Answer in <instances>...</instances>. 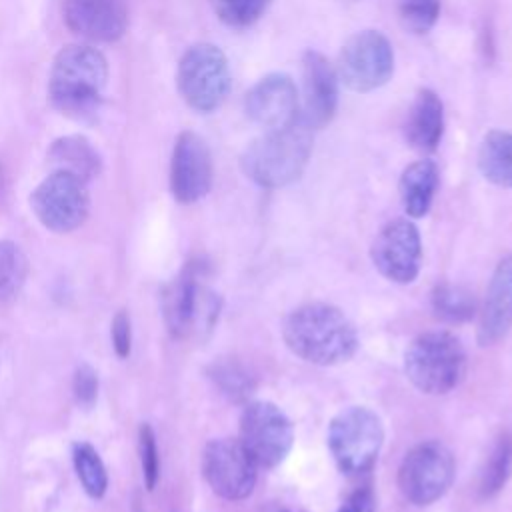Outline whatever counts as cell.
Instances as JSON below:
<instances>
[{
	"label": "cell",
	"instance_id": "cell-7",
	"mask_svg": "<svg viewBox=\"0 0 512 512\" xmlns=\"http://www.w3.org/2000/svg\"><path fill=\"white\" fill-rule=\"evenodd\" d=\"M176 86L192 110H216L230 92V68L224 52L208 42L190 46L178 62Z\"/></svg>",
	"mask_w": 512,
	"mask_h": 512
},
{
	"label": "cell",
	"instance_id": "cell-9",
	"mask_svg": "<svg viewBox=\"0 0 512 512\" xmlns=\"http://www.w3.org/2000/svg\"><path fill=\"white\" fill-rule=\"evenodd\" d=\"M238 442L258 468H274L288 456L294 428L276 404L254 400L240 414Z\"/></svg>",
	"mask_w": 512,
	"mask_h": 512
},
{
	"label": "cell",
	"instance_id": "cell-23",
	"mask_svg": "<svg viewBox=\"0 0 512 512\" xmlns=\"http://www.w3.org/2000/svg\"><path fill=\"white\" fill-rule=\"evenodd\" d=\"M512 476V432L504 430L494 446L490 456L486 458V464L480 474V496L492 498L496 496Z\"/></svg>",
	"mask_w": 512,
	"mask_h": 512
},
{
	"label": "cell",
	"instance_id": "cell-25",
	"mask_svg": "<svg viewBox=\"0 0 512 512\" xmlns=\"http://www.w3.org/2000/svg\"><path fill=\"white\" fill-rule=\"evenodd\" d=\"M72 462L84 492L94 500L102 498L108 488V472L96 448L88 442H76L72 446Z\"/></svg>",
	"mask_w": 512,
	"mask_h": 512
},
{
	"label": "cell",
	"instance_id": "cell-15",
	"mask_svg": "<svg viewBox=\"0 0 512 512\" xmlns=\"http://www.w3.org/2000/svg\"><path fill=\"white\" fill-rule=\"evenodd\" d=\"M246 116L262 126L274 130L292 124L300 118L296 84L288 74H268L260 78L244 98Z\"/></svg>",
	"mask_w": 512,
	"mask_h": 512
},
{
	"label": "cell",
	"instance_id": "cell-8",
	"mask_svg": "<svg viewBox=\"0 0 512 512\" xmlns=\"http://www.w3.org/2000/svg\"><path fill=\"white\" fill-rule=\"evenodd\" d=\"M452 480L454 456L438 440H424L412 446L398 468V488L416 506H428L442 498Z\"/></svg>",
	"mask_w": 512,
	"mask_h": 512
},
{
	"label": "cell",
	"instance_id": "cell-14",
	"mask_svg": "<svg viewBox=\"0 0 512 512\" xmlns=\"http://www.w3.org/2000/svg\"><path fill=\"white\" fill-rule=\"evenodd\" d=\"M212 156L204 138L192 130L178 134L170 158V190L176 202L194 204L212 188Z\"/></svg>",
	"mask_w": 512,
	"mask_h": 512
},
{
	"label": "cell",
	"instance_id": "cell-12",
	"mask_svg": "<svg viewBox=\"0 0 512 512\" xmlns=\"http://www.w3.org/2000/svg\"><path fill=\"white\" fill-rule=\"evenodd\" d=\"M256 464L238 440L214 438L202 452V476L224 500H244L256 484Z\"/></svg>",
	"mask_w": 512,
	"mask_h": 512
},
{
	"label": "cell",
	"instance_id": "cell-34",
	"mask_svg": "<svg viewBox=\"0 0 512 512\" xmlns=\"http://www.w3.org/2000/svg\"><path fill=\"white\" fill-rule=\"evenodd\" d=\"M4 188H6V180H4V170H2V164H0V200L4 196Z\"/></svg>",
	"mask_w": 512,
	"mask_h": 512
},
{
	"label": "cell",
	"instance_id": "cell-4",
	"mask_svg": "<svg viewBox=\"0 0 512 512\" xmlns=\"http://www.w3.org/2000/svg\"><path fill=\"white\" fill-rule=\"evenodd\" d=\"M220 306V296L202 282L198 264H188L162 292L164 324L178 340H198L210 334Z\"/></svg>",
	"mask_w": 512,
	"mask_h": 512
},
{
	"label": "cell",
	"instance_id": "cell-35",
	"mask_svg": "<svg viewBox=\"0 0 512 512\" xmlns=\"http://www.w3.org/2000/svg\"><path fill=\"white\" fill-rule=\"evenodd\" d=\"M284 512H286V510H284Z\"/></svg>",
	"mask_w": 512,
	"mask_h": 512
},
{
	"label": "cell",
	"instance_id": "cell-33",
	"mask_svg": "<svg viewBox=\"0 0 512 512\" xmlns=\"http://www.w3.org/2000/svg\"><path fill=\"white\" fill-rule=\"evenodd\" d=\"M374 510V498L370 488L356 490L342 506L338 512H372Z\"/></svg>",
	"mask_w": 512,
	"mask_h": 512
},
{
	"label": "cell",
	"instance_id": "cell-16",
	"mask_svg": "<svg viewBox=\"0 0 512 512\" xmlns=\"http://www.w3.org/2000/svg\"><path fill=\"white\" fill-rule=\"evenodd\" d=\"M336 68L318 50L302 54V112L300 118L312 128H324L338 106Z\"/></svg>",
	"mask_w": 512,
	"mask_h": 512
},
{
	"label": "cell",
	"instance_id": "cell-27",
	"mask_svg": "<svg viewBox=\"0 0 512 512\" xmlns=\"http://www.w3.org/2000/svg\"><path fill=\"white\" fill-rule=\"evenodd\" d=\"M272 0H210L218 20L230 28L252 26L270 6Z\"/></svg>",
	"mask_w": 512,
	"mask_h": 512
},
{
	"label": "cell",
	"instance_id": "cell-19",
	"mask_svg": "<svg viewBox=\"0 0 512 512\" xmlns=\"http://www.w3.org/2000/svg\"><path fill=\"white\" fill-rule=\"evenodd\" d=\"M442 132H444L442 100L430 88L418 90L404 122L406 142L414 150L432 152L440 144Z\"/></svg>",
	"mask_w": 512,
	"mask_h": 512
},
{
	"label": "cell",
	"instance_id": "cell-3",
	"mask_svg": "<svg viewBox=\"0 0 512 512\" xmlns=\"http://www.w3.org/2000/svg\"><path fill=\"white\" fill-rule=\"evenodd\" d=\"M108 80V62L90 46H64L50 70L48 96L62 114L84 118L96 112Z\"/></svg>",
	"mask_w": 512,
	"mask_h": 512
},
{
	"label": "cell",
	"instance_id": "cell-2",
	"mask_svg": "<svg viewBox=\"0 0 512 512\" xmlns=\"http://www.w3.org/2000/svg\"><path fill=\"white\" fill-rule=\"evenodd\" d=\"M312 154V128L302 120L266 130L240 156L242 172L264 188H280L300 178Z\"/></svg>",
	"mask_w": 512,
	"mask_h": 512
},
{
	"label": "cell",
	"instance_id": "cell-28",
	"mask_svg": "<svg viewBox=\"0 0 512 512\" xmlns=\"http://www.w3.org/2000/svg\"><path fill=\"white\" fill-rule=\"evenodd\" d=\"M402 26L412 34H426L438 20L440 0H396Z\"/></svg>",
	"mask_w": 512,
	"mask_h": 512
},
{
	"label": "cell",
	"instance_id": "cell-30",
	"mask_svg": "<svg viewBox=\"0 0 512 512\" xmlns=\"http://www.w3.org/2000/svg\"><path fill=\"white\" fill-rule=\"evenodd\" d=\"M138 454H140L144 484L148 490H154L160 476V458H158L156 436L150 424H142L138 430Z\"/></svg>",
	"mask_w": 512,
	"mask_h": 512
},
{
	"label": "cell",
	"instance_id": "cell-11",
	"mask_svg": "<svg viewBox=\"0 0 512 512\" xmlns=\"http://www.w3.org/2000/svg\"><path fill=\"white\" fill-rule=\"evenodd\" d=\"M40 224L52 232H72L84 224L90 210L86 182L74 174L54 170L30 196Z\"/></svg>",
	"mask_w": 512,
	"mask_h": 512
},
{
	"label": "cell",
	"instance_id": "cell-5",
	"mask_svg": "<svg viewBox=\"0 0 512 512\" xmlns=\"http://www.w3.org/2000/svg\"><path fill=\"white\" fill-rule=\"evenodd\" d=\"M404 372L420 392L432 396L448 394L466 374V350L446 330L424 332L406 348Z\"/></svg>",
	"mask_w": 512,
	"mask_h": 512
},
{
	"label": "cell",
	"instance_id": "cell-24",
	"mask_svg": "<svg viewBox=\"0 0 512 512\" xmlns=\"http://www.w3.org/2000/svg\"><path fill=\"white\" fill-rule=\"evenodd\" d=\"M432 310L438 318L452 322V324H460V322H468L474 318L476 314V298L474 292H470L464 286L458 284H450V282H442L432 290Z\"/></svg>",
	"mask_w": 512,
	"mask_h": 512
},
{
	"label": "cell",
	"instance_id": "cell-32",
	"mask_svg": "<svg viewBox=\"0 0 512 512\" xmlns=\"http://www.w3.org/2000/svg\"><path fill=\"white\" fill-rule=\"evenodd\" d=\"M110 338H112V348L118 358H128L130 348H132V324L128 312L120 310L112 318L110 324Z\"/></svg>",
	"mask_w": 512,
	"mask_h": 512
},
{
	"label": "cell",
	"instance_id": "cell-29",
	"mask_svg": "<svg viewBox=\"0 0 512 512\" xmlns=\"http://www.w3.org/2000/svg\"><path fill=\"white\" fill-rule=\"evenodd\" d=\"M210 378L232 400H244L252 394L254 382L250 374L236 362H218L210 368Z\"/></svg>",
	"mask_w": 512,
	"mask_h": 512
},
{
	"label": "cell",
	"instance_id": "cell-31",
	"mask_svg": "<svg viewBox=\"0 0 512 512\" xmlns=\"http://www.w3.org/2000/svg\"><path fill=\"white\" fill-rule=\"evenodd\" d=\"M72 392L76 404L82 408H92L98 398V374L90 364H80L74 370L72 378Z\"/></svg>",
	"mask_w": 512,
	"mask_h": 512
},
{
	"label": "cell",
	"instance_id": "cell-17",
	"mask_svg": "<svg viewBox=\"0 0 512 512\" xmlns=\"http://www.w3.org/2000/svg\"><path fill=\"white\" fill-rule=\"evenodd\" d=\"M66 26L88 40L114 42L128 26L124 0H64Z\"/></svg>",
	"mask_w": 512,
	"mask_h": 512
},
{
	"label": "cell",
	"instance_id": "cell-6",
	"mask_svg": "<svg viewBox=\"0 0 512 512\" xmlns=\"http://www.w3.org/2000/svg\"><path fill=\"white\" fill-rule=\"evenodd\" d=\"M384 444L380 416L366 406L340 410L328 426V448L340 472L354 476L368 472Z\"/></svg>",
	"mask_w": 512,
	"mask_h": 512
},
{
	"label": "cell",
	"instance_id": "cell-22",
	"mask_svg": "<svg viewBox=\"0 0 512 512\" xmlns=\"http://www.w3.org/2000/svg\"><path fill=\"white\" fill-rule=\"evenodd\" d=\"M478 168L488 182L500 188H512V132L490 130L482 138Z\"/></svg>",
	"mask_w": 512,
	"mask_h": 512
},
{
	"label": "cell",
	"instance_id": "cell-26",
	"mask_svg": "<svg viewBox=\"0 0 512 512\" xmlns=\"http://www.w3.org/2000/svg\"><path fill=\"white\" fill-rule=\"evenodd\" d=\"M28 276V258L12 240H0V302L18 294Z\"/></svg>",
	"mask_w": 512,
	"mask_h": 512
},
{
	"label": "cell",
	"instance_id": "cell-20",
	"mask_svg": "<svg viewBox=\"0 0 512 512\" xmlns=\"http://www.w3.org/2000/svg\"><path fill=\"white\" fill-rule=\"evenodd\" d=\"M438 188V166L434 160H416L404 168L398 192L404 212L410 218H422L428 214Z\"/></svg>",
	"mask_w": 512,
	"mask_h": 512
},
{
	"label": "cell",
	"instance_id": "cell-10",
	"mask_svg": "<svg viewBox=\"0 0 512 512\" xmlns=\"http://www.w3.org/2000/svg\"><path fill=\"white\" fill-rule=\"evenodd\" d=\"M394 72V50L378 30H362L350 36L336 62L338 80L354 92H372L384 86Z\"/></svg>",
	"mask_w": 512,
	"mask_h": 512
},
{
	"label": "cell",
	"instance_id": "cell-1",
	"mask_svg": "<svg viewBox=\"0 0 512 512\" xmlns=\"http://www.w3.org/2000/svg\"><path fill=\"white\" fill-rule=\"evenodd\" d=\"M288 350L304 362L334 366L348 362L358 350V332L336 306L310 302L294 308L282 326Z\"/></svg>",
	"mask_w": 512,
	"mask_h": 512
},
{
	"label": "cell",
	"instance_id": "cell-13",
	"mask_svg": "<svg viewBox=\"0 0 512 512\" xmlns=\"http://www.w3.org/2000/svg\"><path fill=\"white\" fill-rule=\"evenodd\" d=\"M370 256L376 270L390 282H414L422 262V242L416 224L408 218H396L388 222L376 234Z\"/></svg>",
	"mask_w": 512,
	"mask_h": 512
},
{
	"label": "cell",
	"instance_id": "cell-21",
	"mask_svg": "<svg viewBox=\"0 0 512 512\" xmlns=\"http://www.w3.org/2000/svg\"><path fill=\"white\" fill-rule=\"evenodd\" d=\"M48 162L54 170L68 172L86 184L102 170V160L88 138L72 134L56 138L48 150Z\"/></svg>",
	"mask_w": 512,
	"mask_h": 512
},
{
	"label": "cell",
	"instance_id": "cell-18",
	"mask_svg": "<svg viewBox=\"0 0 512 512\" xmlns=\"http://www.w3.org/2000/svg\"><path fill=\"white\" fill-rule=\"evenodd\" d=\"M512 328V254L500 258L496 264L486 298L480 308L478 342L492 346L500 342Z\"/></svg>",
	"mask_w": 512,
	"mask_h": 512
}]
</instances>
